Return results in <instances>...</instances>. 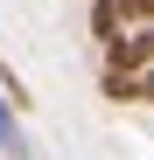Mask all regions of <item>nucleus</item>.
<instances>
[{
  "label": "nucleus",
  "instance_id": "nucleus-1",
  "mask_svg": "<svg viewBox=\"0 0 154 160\" xmlns=\"http://www.w3.org/2000/svg\"><path fill=\"white\" fill-rule=\"evenodd\" d=\"M105 70H119V77L154 70V21H147V28H126V42H119V49H105Z\"/></svg>",
  "mask_w": 154,
  "mask_h": 160
},
{
  "label": "nucleus",
  "instance_id": "nucleus-4",
  "mask_svg": "<svg viewBox=\"0 0 154 160\" xmlns=\"http://www.w3.org/2000/svg\"><path fill=\"white\" fill-rule=\"evenodd\" d=\"M105 98H126V104H140V91H133V77H119V70H105Z\"/></svg>",
  "mask_w": 154,
  "mask_h": 160
},
{
  "label": "nucleus",
  "instance_id": "nucleus-3",
  "mask_svg": "<svg viewBox=\"0 0 154 160\" xmlns=\"http://www.w3.org/2000/svg\"><path fill=\"white\" fill-rule=\"evenodd\" d=\"M0 153L28 160V139H21V125H14V104H7V98H0Z\"/></svg>",
  "mask_w": 154,
  "mask_h": 160
},
{
  "label": "nucleus",
  "instance_id": "nucleus-5",
  "mask_svg": "<svg viewBox=\"0 0 154 160\" xmlns=\"http://www.w3.org/2000/svg\"><path fill=\"white\" fill-rule=\"evenodd\" d=\"M133 91H140V104H154V70H140V77H133Z\"/></svg>",
  "mask_w": 154,
  "mask_h": 160
},
{
  "label": "nucleus",
  "instance_id": "nucleus-2",
  "mask_svg": "<svg viewBox=\"0 0 154 160\" xmlns=\"http://www.w3.org/2000/svg\"><path fill=\"white\" fill-rule=\"evenodd\" d=\"M91 35H98V49H119V42H126L119 0H91Z\"/></svg>",
  "mask_w": 154,
  "mask_h": 160
}]
</instances>
